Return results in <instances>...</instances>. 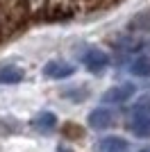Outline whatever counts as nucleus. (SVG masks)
Wrapping results in <instances>:
<instances>
[{
  "mask_svg": "<svg viewBox=\"0 0 150 152\" xmlns=\"http://www.w3.org/2000/svg\"><path fill=\"white\" fill-rule=\"evenodd\" d=\"M82 64H84V68L89 73H93V75H102L109 66V55L105 50H100V48H89L84 55H82Z\"/></svg>",
  "mask_w": 150,
  "mask_h": 152,
  "instance_id": "1",
  "label": "nucleus"
},
{
  "mask_svg": "<svg viewBox=\"0 0 150 152\" xmlns=\"http://www.w3.org/2000/svg\"><path fill=\"white\" fill-rule=\"evenodd\" d=\"M87 123H89V127H91V129H98V132H102V129H109V127L116 125V116H114L112 109L98 107V109H93V111L89 114Z\"/></svg>",
  "mask_w": 150,
  "mask_h": 152,
  "instance_id": "2",
  "label": "nucleus"
},
{
  "mask_svg": "<svg viewBox=\"0 0 150 152\" xmlns=\"http://www.w3.org/2000/svg\"><path fill=\"white\" fill-rule=\"evenodd\" d=\"M43 75L50 77V80H66V77L75 75V66L64 59H52L43 66Z\"/></svg>",
  "mask_w": 150,
  "mask_h": 152,
  "instance_id": "3",
  "label": "nucleus"
},
{
  "mask_svg": "<svg viewBox=\"0 0 150 152\" xmlns=\"http://www.w3.org/2000/svg\"><path fill=\"white\" fill-rule=\"evenodd\" d=\"M134 86L132 84H116V86H112V89H107L105 93H102V102L105 104H121V102H127L134 95Z\"/></svg>",
  "mask_w": 150,
  "mask_h": 152,
  "instance_id": "4",
  "label": "nucleus"
},
{
  "mask_svg": "<svg viewBox=\"0 0 150 152\" xmlns=\"http://www.w3.org/2000/svg\"><path fill=\"white\" fill-rule=\"evenodd\" d=\"M130 132L139 139H150V116L146 114H132L130 118Z\"/></svg>",
  "mask_w": 150,
  "mask_h": 152,
  "instance_id": "5",
  "label": "nucleus"
},
{
  "mask_svg": "<svg viewBox=\"0 0 150 152\" xmlns=\"http://www.w3.org/2000/svg\"><path fill=\"white\" fill-rule=\"evenodd\" d=\"M130 148L127 139H121V136H105V139L98 141L96 152H125Z\"/></svg>",
  "mask_w": 150,
  "mask_h": 152,
  "instance_id": "6",
  "label": "nucleus"
},
{
  "mask_svg": "<svg viewBox=\"0 0 150 152\" xmlns=\"http://www.w3.org/2000/svg\"><path fill=\"white\" fill-rule=\"evenodd\" d=\"M23 68L18 66H14V64H5V66H0V84H18L23 82Z\"/></svg>",
  "mask_w": 150,
  "mask_h": 152,
  "instance_id": "7",
  "label": "nucleus"
},
{
  "mask_svg": "<svg viewBox=\"0 0 150 152\" xmlns=\"http://www.w3.org/2000/svg\"><path fill=\"white\" fill-rule=\"evenodd\" d=\"M130 73L139 80H148L150 77V59L143 57V55H139L130 61Z\"/></svg>",
  "mask_w": 150,
  "mask_h": 152,
  "instance_id": "8",
  "label": "nucleus"
},
{
  "mask_svg": "<svg viewBox=\"0 0 150 152\" xmlns=\"http://www.w3.org/2000/svg\"><path fill=\"white\" fill-rule=\"evenodd\" d=\"M32 125L37 127L39 132H43V134L46 132H52V129L57 127V116L52 114V111H41V114L32 121Z\"/></svg>",
  "mask_w": 150,
  "mask_h": 152,
  "instance_id": "9",
  "label": "nucleus"
},
{
  "mask_svg": "<svg viewBox=\"0 0 150 152\" xmlns=\"http://www.w3.org/2000/svg\"><path fill=\"white\" fill-rule=\"evenodd\" d=\"M12 132H18V123H12V121H5V118H0V136H5V134H12Z\"/></svg>",
  "mask_w": 150,
  "mask_h": 152,
  "instance_id": "10",
  "label": "nucleus"
},
{
  "mask_svg": "<svg viewBox=\"0 0 150 152\" xmlns=\"http://www.w3.org/2000/svg\"><path fill=\"white\" fill-rule=\"evenodd\" d=\"M132 114H146L150 116V100H139L134 107H132Z\"/></svg>",
  "mask_w": 150,
  "mask_h": 152,
  "instance_id": "11",
  "label": "nucleus"
},
{
  "mask_svg": "<svg viewBox=\"0 0 150 152\" xmlns=\"http://www.w3.org/2000/svg\"><path fill=\"white\" fill-rule=\"evenodd\" d=\"M59 152H71L68 148H64V145H59Z\"/></svg>",
  "mask_w": 150,
  "mask_h": 152,
  "instance_id": "12",
  "label": "nucleus"
},
{
  "mask_svg": "<svg viewBox=\"0 0 150 152\" xmlns=\"http://www.w3.org/2000/svg\"><path fill=\"white\" fill-rule=\"evenodd\" d=\"M139 152H150V145H146V148H141Z\"/></svg>",
  "mask_w": 150,
  "mask_h": 152,
  "instance_id": "13",
  "label": "nucleus"
}]
</instances>
